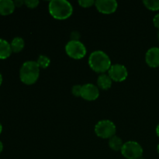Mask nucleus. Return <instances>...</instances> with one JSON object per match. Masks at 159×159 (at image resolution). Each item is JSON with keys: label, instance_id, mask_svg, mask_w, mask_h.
<instances>
[{"label": "nucleus", "instance_id": "f257e3e1", "mask_svg": "<svg viewBox=\"0 0 159 159\" xmlns=\"http://www.w3.org/2000/svg\"><path fill=\"white\" fill-rule=\"evenodd\" d=\"M49 12L53 18L64 20L69 18L73 12V7L66 0H52L48 6Z\"/></svg>", "mask_w": 159, "mask_h": 159}, {"label": "nucleus", "instance_id": "f03ea898", "mask_svg": "<svg viewBox=\"0 0 159 159\" xmlns=\"http://www.w3.org/2000/svg\"><path fill=\"white\" fill-rule=\"evenodd\" d=\"M89 65L93 71L101 74L109 71L112 66L110 57L102 51H95L90 54Z\"/></svg>", "mask_w": 159, "mask_h": 159}, {"label": "nucleus", "instance_id": "7ed1b4c3", "mask_svg": "<svg viewBox=\"0 0 159 159\" xmlns=\"http://www.w3.org/2000/svg\"><path fill=\"white\" fill-rule=\"evenodd\" d=\"M40 67L37 61H28L24 62L20 70V79L26 85H33L38 80L40 76Z\"/></svg>", "mask_w": 159, "mask_h": 159}, {"label": "nucleus", "instance_id": "20e7f679", "mask_svg": "<svg viewBox=\"0 0 159 159\" xmlns=\"http://www.w3.org/2000/svg\"><path fill=\"white\" fill-rule=\"evenodd\" d=\"M116 127L114 123L109 120H100L95 126V133L102 139H110L116 135Z\"/></svg>", "mask_w": 159, "mask_h": 159}, {"label": "nucleus", "instance_id": "39448f33", "mask_svg": "<svg viewBox=\"0 0 159 159\" xmlns=\"http://www.w3.org/2000/svg\"><path fill=\"white\" fill-rule=\"evenodd\" d=\"M121 154L127 159H138L142 158L143 148L137 141H127L123 145Z\"/></svg>", "mask_w": 159, "mask_h": 159}, {"label": "nucleus", "instance_id": "423d86ee", "mask_svg": "<svg viewBox=\"0 0 159 159\" xmlns=\"http://www.w3.org/2000/svg\"><path fill=\"white\" fill-rule=\"evenodd\" d=\"M65 52L70 57L75 60L82 59L86 55V48L79 40H70L65 46Z\"/></svg>", "mask_w": 159, "mask_h": 159}, {"label": "nucleus", "instance_id": "0eeeda50", "mask_svg": "<svg viewBox=\"0 0 159 159\" xmlns=\"http://www.w3.org/2000/svg\"><path fill=\"white\" fill-rule=\"evenodd\" d=\"M109 76L114 82H120L126 80L128 75L127 69L124 65L120 64H115L110 67L108 71Z\"/></svg>", "mask_w": 159, "mask_h": 159}, {"label": "nucleus", "instance_id": "6e6552de", "mask_svg": "<svg viewBox=\"0 0 159 159\" xmlns=\"http://www.w3.org/2000/svg\"><path fill=\"white\" fill-rule=\"evenodd\" d=\"M95 6L99 12L102 14H112L118 7L117 2L115 0H97Z\"/></svg>", "mask_w": 159, "mask_h": 159}, {"label": "nucleus", "instance_id": "1a4fd4ad", "mask_svg": "<svg viewBox=\"0 0 159 159\" xmlns=\"http://www.w3.org/2000/svg\"><path fill=\"white\" fill-rule=\"evenodd\" d=\"M99 96V90L98 86L93 84H85L82 86L81 97L86 101H94Z\"/></svg>", "mask_w": 159, "mask_h": 159}, {"label": "nucleus", "instance_id": "9d476101", "mask_svg": "<svg viewBox=\"0 0 159 159\" xmlns=\"http://www.w3.org/2000/svg\"><path fill=\"white\" fill-rule=\"evenodd\" d=\"M145 61L151 68L159 67V48L154 47L146 52Z\"/></svg>", "mask_w": 159, "mask_h": 159}, {"label": "nucleus", "instance_id": "9b49d317", "mask_svg": "<svg viewBox=\"0 0 159 159\" xmlns=\"http://www.w3.org/2000/svg\"><path fill=\"white\" fill-rule=\"evenodd\" d=\"M15 4L12 0H0V15L8 16L15 10Z\"/></svg>", "mask_w": 159, "mask_h": 159}, {"label": "nucleus", "instance_id": "f8f14e48", "mask_svg": "<svg viewBox=\"0 0 159 159\" xmlns=\"http://www.w3.org/2000/svg\"><path fill=\"white\" fill-rule=\"evenodd\" d=\"M113 80L109 76V75L104 74L99 75L97 79V85L99 88L102 90H108L111 88Z\"/></svg>", "mask_w": 159, "mask_h": 159}, {"label": "nucleus", "instance_id": "ddd939ff", "mask_svg": "<svg viewBox=\"0 0 159 159\" xmlns=\"http://www.w3.org/2000/svg\"><path fill=\"white\" fill-rule=\"evenodd\" d=\"M10 43L7 40L0 38V59H6L12 54Z\"/></svg>", "mask_w": 159, "mask_h": 159}, {"label": "nucleus", "instance_id": "4468645a", "mask_svg": "<svg viewBox=\"0 0 159 159\" xmlns=\"http://www.w3.org/2000/svg\"><path fill=\"white\" fill-rule=\"evenodd\" d=\"M11 49L12 51L14 53H19L20 51H22V50L23 49L25 46V42L22 37H16L15 38H13V40H12V42L10 43Z\"/></svg>", "mask_w": 159, "mask_h": 159}, {"label": "nucleus", "instance_id": "2eb2a0df", "mask_svg": "<svg viewBox=\"0 0 159 159\" xmlns=\"http://www.w3.org/2000/svg\"><path fill=\"white\" fill-rule=\"evenodd\" d=\"M124 144V143L123 142L122 139L116 135L109 139V146L112 150L116 151V152L121 151Z\"/></svg>", "mask_w": 159, "mask_h": 159}, {"label": "nucleus", "instance_id": "dca6fc26", "mask_svg": "<svg viewBox=\"0 0 159 159\" xmlns=\"http://www.w3.org/2000/svg\"><path fill=\"white\" fill-rule=\"evenodd\" d=\"M143 3L145 6V7L150 10H159V0H144Z\"/></svg>", "mask_w": 159, "mask_h": 159}, {"label": "nucleus", "instance_id": "f3484780", "mask_svg": "<svg viewBox=\"0 0 159 159\" xmlns=\"http://www.w3.org/2000/svg\"><path fill=\"white\" fill-rule=\"evenodd\" d=\"M37 63L38 65V66L40 67V68H48L50 65L51 63V60L48 57H47L46 55H40L39 56L38 59L37 61Z\"/></svg>", "mask_w": 159, "mask_h": 159}, {"label": "nucleus", "instance_id": "a211bd4d", "mask_svg": "<svg viewBox=\"0 0 159 159\" xmlns=\"http://www.w3.org/2000/svg\"><path fill=\"white\" fill-rule=\"evenodd\" d=\"M78 3L82 8H89L95 5V2L93 0H79Z\"/></svg>", "mask_w": 159, "mask_h": 159}, {"label": "nucleus", "instance_id": "6ab92c4d", "mask_svg": "<svg viewBox=\"0 0 159 159\" xmlns=\"http://www.w3.org/2000/svg\"><path fill=\"white\" fill-rule=\"evenodd\" d=\"M39 3L40 2H39L38 0H26V1H24V4L28 8H30V9L37 8L38 6Z\"/></svg>", "mask_w": 159, "mask_h": 159}, {"label": "nucleus", "instance_id": "aec40b11", "mask_svg": "<svg viewBox=\"0 0 159 159\" xmlns=\"http://www.w3.org/2000/svg\"><path fill=\"white\" fill-rule=\"evenodd\" d=\"M82 86L80 85H75L71 89V93L76 97L81 96V93H82Z\"/></svg>", "mask_w": 159, "mask_h": 159}, {"label": "nucleus", "instance_id": "412c9836", "mask_svg": "<svg viewBox=\"0 0 159 159\" xmlns=\"http://www.w3.org/2000/svg\"><path fill=\"white\" fill-rule=\"evenodd\" d=\"M153 23H154V25H155V27L159 29V13L156 14V15L154 16Z\"/></svg>", "mask_w": 159, "mask_h": 159}, {"label": "nucleus", "instance_id": "4be33fe9", "mask_svg": "<svg viewBox=\"0 0 159 159\" xmlns=\"http://www.w3.org/2000/svg\"><path fill=\"white\" fill-rule=\"evenodd\" d=\"M71 40H79V33L75 31V32H73L72 34H71Z\"/></svg>", "mask_w": 159, "mask_h": 159}, {"label": "nucleus", "instance_id": "5701e85b", "mask_svg": "<svg viewBox=\"0 0 159 159\" xmlns=\"http://www.w3.org/2000/svg\"><path fill=\"white\" fill-rule=\"evenodd\" d=\"M13 2L16 7H20V6H22V5L24 4V1H22V0H16Z\"/></svg>", "mask_w": 159, "mask_h": 159}, {"label": "nucleus", "instance_id": "b1692460", "mask_svg": "<svg viewBox=\"0 0 159 159\" xmlns=\"http://www.w3.org/2000/svg\"><path fill=\"white\" fill-rule=\"evenodd\" d=\"M2 151H3V144H2V142L0 141V154L2 152Z\"/></svg>", "mask_w": 159, "mask_h": 159}, {"label": "nucleus", "instance_id": "393cba45", "mask_svg": "<svg viewBox=\"0 0 159 159\" xmlns=\"http://www.w3.org/2000/svg\"><path fill=\"white\" fill-rule=\"evenodd\" d=\"M156 134L157 135H158V137H159V124H158V126H157L156 127Z\"/></svg>", "mask_w": 159, "mask_h": 159}, {"label": "nucleus", "instance_id": "a878e982", "mask_svg": "<svg viewBox=\"0 0 159 159\" xmlns=\"http://www.w3.org/2000/svg\"><path fill=\"white\" fill-rule=\"evenodd\" d=\"M2 74L0 73V85H2Z\"/></svg>", "mask_w": 159, "mask_h": 159}, {"label": "nucleus", "instance_id": "bb28decb", "mask_svg": "<svg viewBox=\"0 0 159 159\" xmlns=\"http://www.w3.org/2000/svg\"><path fill=\"white\" fill-rule=\"evenodd\" d=\"M2 131V124H0V134H1Z\"/></svg>", "mask_w": 159, "mask_h": 159}, {"label": "nucleus", "instance_id": "cd10ccee", "mask_svg": "<svg viewBox=\"0 0 159 159\" xmlns=\"http://www.w3.org/2000/svg\"><path fill=\"white\" fill-rule=\"evenodd\" d=\"M157 151H158V154H159V144H158V147H157Z\"/></svg>", "mask_w": 159, "mask_h": 159}, {"label": "nucleus", "instance_id": "c85d7f7f", "mask_svg": "<svg viewBox=\"0 0 159 159\" xmlns=\"http://www.w3.org/2000/svg\"><path fill=\"white\" fill-rule=\"evenodd\" d=\"M138 159H145V158H138Z\"/></svg>", "mask_w": 159, "mask_h": 159}, {"label": "nucleus", "instance_id": "c756f323", "mask_svg": "<svg viewBox=\"0 0 159 159\" xmlns=\"http://www.w3.org/2000/svg\"><path fill=\"white\" fill-rule=\"evenodd\" d=\"M158 39H159V34H158Z\"/></svg>", "mask_w": 159, "mask_h": 159}]
</instances>
